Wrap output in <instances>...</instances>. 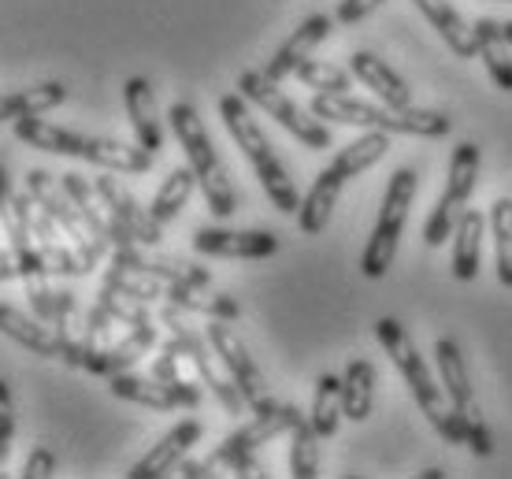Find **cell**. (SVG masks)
Masks as SVG:
<instances>
[{
  "label": "cell",
  "mask_w": 512,
  "mask_h": 479,
  "mask_svg": "<svg viewBox=\"0 0 512 479\" xmlns=\"http://www.w3.org/2000/svg\"><path fill=\"white\" fill-rule=\"evenodd\" d=\"M375 409V364L353 357L342 372V416L353 424H364Z\"/></svg>",
  "instance_id": "cell-31"
},
{
  "label": "cell",
  "mask_w": 512,
  "mask_h": 479,
  "mask_svg": "<svg viewBox=\"0 0 512 479\" xmlns=\"http://www.w3.org/2000/svg\"><path fill=\"white\" fill-rule=\"evenodd\" d=\"M12 442H15V398L8 379L0 376V468H4V461L12 454Z\"/></svg>",
  "instance_id": "cell-39"
},
{
  "label": "cell",
  "mask_w": 512,
  "mask_h": 479,
  "mask_svg": "<svg viewBox=\"0 0 512 479\" xmlns=\"http://www.w3.org/2000/svg\"><path fill=\"white\" fill-rule=\"evenodd\" d=\"M308 420L320 439H331L338 424H342V376L334 372H323L316 379V394H312V409H308Z\"/></svg>",
  "instance_id": "cell-34"
},
{
  "label": "cell",
  "mask_w": 512,
  "mask_h": 479,
  "mask_svg": "<svg viewBox=\"0 0 512 479\" xmlns=\"http://www.w3.org/2000/svg\"><path fill=\"white\" fill-rule=\"evenodd\" d=\"M238 93L245 101L256 104L264 116H271L282 130H290L297 142L305 149H331V127L323 123L320 116H312V108H301L297 101H290L286 93L279 90V82H271L264 71H242L238 75Z\"/></svg>",
  "instance_id": "cell-11"
},
{
  "label": "cell",
  "mask_w": 512,
  "mask_h": 479,
  "mask_svg": "<svg viewBox=\"0 0 512 479\" xmlns=\"http://www.w3.org/2000/svg\"><path fill=\"white\" fill-rule=\"evenodd\" d=\"M479 168H483V153H479L475 142H461L453 149V156H449V179L442 186V194H438L427 223H423V242L431 249L446 246L449 234L457 231V220H461V212L468 208L475 186H479Z\"/></svg>",
  "instance_id": "cell-12"
},
{
  "label": "cell",
  "mask_w": 512,
  "mask_h": 479,
  "mask_svg": "<svg viewBox=\"0 0 512 479\" xmlns=\"http://www.w3.org/2000/svg\"><path fill=\"white\" fill-rule=\"evenodd\" d=\"M383 4L386 0H342L338 12H334V23L353 26V23H360V19H368V15H372L375 8H383Z\"/></svg>",
  "instance_id": "cell-41"
},
{
  "label": "cell",
  "mask_w": 512,
  "mask_h": 479,
  "mask_svg": "<svg viewBox=\"0 0 512 479\" xmlns=\"http://www.w3.org/2000/svg\"><path fill=\"white\" fill-rule=\"evenodd\" d=\"M420 476H423V479H442V468H423Z\"/></svg>",
  "instance_id": "cell-43"
},
{
  "label": "cell",
  "mask_w": 512,
  "mask_h": 479,
  "mask_svg": "<svg viewBox=\"0 0 512 479\" xmlns=\"http://www.w3.org/2000/svg\"><path fill=\"white\" fill-rule=\"evenodd\" d=\"M475 34H479V56L487 64L494 86L505 93H512V45L501 34L498 19H479L475 23Z\"/></svg>",
  "instance_id": "cell-32"
},
{
  "label": "cell",
  "mask_w": 512,
  "mask_h": 479,
  "mask_svg": "<svg viewBox=\"0 0 512 479\" xmlns=\"http://www.w3.org/2000/svg\"><path fill=\"white\" fill-rule=\"evenodd\" d=\"M205 439V424L201 420H179L171 431L160 435V442H153V450L145 457H138L134 465H130L127 476L130 479H160V476H171V472H179V465L186 461L197 442Z\"/></svg>",
  "instance_id": "cell-18"
},
{
  "label": "cell",
  "mask_w": 512,
  "mask_h": 479,
  "mask_svg": "<svg viewBox=\"0 0 512 479\" xmlns=\"http://www.w3.org/2000/svg\"><path fill=\"white\" fill-rule=\"evenodd\" d=\"M15 138L30 149L52 156H71V160H86L101 171H116V175H145L153 168L156 156L141 145L116 142V138H101V134H82L71 127H56L41 116L15 119Z\"/></svg>",
  "instance_id": "cell-1"
},
{
  "label": "cell",
  "mask_w": 512,
  "mask_h": 479,
  "mask_svg": "<svg viewBox=\"0 0 512 479\" xmlns=\"http://www.w3.org/2000/svg\"><path fill=\"white\" fill-rule=\"evenodd\" d=\"M12 279H19V264H15L12 246H4L0 249V283H12Z\"/></svg>",
  "instance_id": "cell-42"
},
{
  "label": "cell",
  "mask_w": 512,
  "mask_h": 479,
  "mask_svg": "<svg viewBox=\"0 0 512 479\" xmlns=\"http://www.w3.org/2000/svg\"><path fill=\"white\" fill-rule=\"evenodd\" d=\"M60 182H64V190L71 194V201L78 205V212L86 216V223H90L93 234L101 238L104 246H108V249L138 246V242L130 238L127 227L116 220V212L108 208V201H104L101 190H97V182L86 179V175H78V171H67V175H60Z\"/></svg>",
  "instance_id": "cell-16"
},
{
  "label": "cell",
  "mask_w": 512,
  "mask_h": 479,
  "mask_svg": "<svg viewBox=\"0 0 512 479\" xmlns=\"http://www.w3.org/2000/svg\"><path fill=\"white\" fill-rule=\"evenodd\" d=\"M167 123L179 138L182 153H186V164L197 175V190L205 194V205L216 220H231L238 212V190H234V179L227 175V164L219 160L216 145L208 138L205 119L197 116V108L190 101H175L167 108Z\"/></svg>",
  "instance_id": "cell-7"
},
{
  "label": "cell",
  "mask_w": 512,
  "mask_h": 479,
  "mask_svg": "<svg viewBox=\"0 0 512 479\" xmlns=\"http://www.w3.org/2000/svg\"><path fill=\"white\" fill-rule=\"evenodd\" d=\"M219 116H223V127L231 130L234 145L242 149V156L249 160L256 182L264 186V194L282 216H297L301 208V190H297L294 175L286 171V164L279 160L275 145L268 142L264 127L256 123V116L249 112V101L242 93H223L219 97Z\"/></svg>",
  "instance_id": "cell-3"
},
{
  "label": "cell",
  "mask_w": 512,
  "mask_h": 479,
  "mask_svg": "<svg viewBox=\"0 0 512 479\" xmlns=\"http://www.w3.org/2000/svg\"><path fill=\"white\" fill-rule=\"evenodd\" d=\"M490 234H494L498 283L512 290V197H498L490 205Z\"/></svg>",
  "instance_id": "cell-36"
},
{
  "label": "cell",
  "mask_w": 512,
  "mask_h": 479,
  "mask_svg": "<svg viewBox=\"0 0 512 479\" xmlns=\"http://www.w3.org/2000/svg\"><path fill=\"white\" fill-rule=\"evenodd\" d=\"M483 234L487 220L479 208H464L457 231H453V279L457 283H475L479 279V264H483Z\"/></svg>",
  "instance_id": "cell-28"
},
{
  "label": "cell",
  "mask_w": 512,
  "mask_h": 479,
  "mask_svg": "<svg viewBox=\"0 0 512 479\" xmlns=\"http://www.w3.org/2000/svg\"><path fill=\"white\" fill-rule=\"evenodd\" d=\"M23 479H49L56 476V454H52L49 446H34L30 454H26L23 461V472H19Z\"/></svg>",
  "instance_id": "cell-40"
},
{
  "label": "cell",
  "mask_w": 512,
  "mask_h": 479,
  "mask_svg": "<svg viewBox=\"0 0 512 479\" xmlns=\"http://www.w3.org/2000/svg\"><path fill=\"white\" fill-rule=\"evenodd\" d=\"M67 101L64 82H38V86H23V90L0 93V123H15L26 116H45L52 108Z\"/></svg>",
  "instance_id": "cell-30"
},
{
  "label": "cell",
  "mask_w": 512,
  "mask_h": 479,
  "mask_svg": "<svg viewBox=\"0 0 512 479\" xmlns=\"http://www.w3.org/2000/svg\"><path fill=\"white\" fill-rule=\"evenodd\" d=\"M0 227L8 234V246L19 264V279L26 283V298L30 309L38 312L41 320H52L56 309V290H52V272L38 249V234H34V197L15 190L8 168L0 164Z\"/></svg>",
  "instance_id": "cell-2"
},
{
  "label": "cell",
  "mask_w": 512,
  "mask_h": 479,
  "mask_svg": "<svg viewBox=\"0 0 512 479\" xmlns=\"http://www.w3.org/2000/svg\"><path fill=\"white\" fill-rule=\"evenodd\" d=\"M34 234H38V249H41V257H45L52 275L78 279V275L93 272V264H86V257L75 249V242L64 234V227L52 220L41 205H34Z\"/></svg>",
  "instance_id": "cell-22"
},
{
  "label": "cell",
  "mask_w": 512,
  "mask_h": 479,
  "mask_svg": "<svg viewBox=\"0 0 512 479\" xmlns=\"http://www.w3.org/2000/svg\"><path fill=\"white\" fill-rule=\"evenodd\" d=\"M501 34H505V41L512 45V19H505V23H501Z\"/></svg>",
  "instance_id": "cell-44"
},
{
  "label": "cell",
  "mask_w": 512,
  "mask_h": 479,
  "mask_svg": "<svg viewBox=\"0 0 512 479\" xmlns=\"http://www.w3.org/2000/svg\"><path fill=\"white\" fill-rule=\"evenodd\" d=\"M193 249L201 257L223 260H268L279 253V238L271 231H231V227H197Z\"/></svg>",
  "instance_id": "cell-17"
},
{
  "label": "cell",
  "mask_w": 512,
  "mask_h": 479,
  "mask_svg": "<svg viewBox=\"0 0 512 479\" xmlns=\"http://www.w3.org/2000/svg\"><path fill=\"white\" fill-rule=\"evenodd\" d=\"M331 30H334L331 15H308L305 23L297 26L294 34L282 41L279 49H275V56H271V60L260 67V71H264L271 82H286V78L294 75L297 67L305 64L308 56H312V52H316L323 41H327V34H331Z\"/></svg>",
  "instance_id": "cell-20"
},
{
  "label": "cell",
  "mask_w": 512,
  "mask_h": 479,
  "mask_svg": "<svg viewBox=\"0 0 512 479\" xmlns=\"http://www.w3.org/2000/svg\"><path fill=\"white\" fill-rule=\"evenodd\" d=\"M294 78L301 82V86H308V90H316V93H353V78H349V71L327 64V60H312V56L297 67Z\"/></svg>",
  "instance_id": "cell-37"
},
{
  "label": "cell",
  "mask_w": 512,
  "mask_h": 479,
  "mask_svg": "<svg viewBox=\"0 0 512 479\" xmlns=\"http://www.w3.org/2000/svg\"><path fill=\"white\" fill-rule=\"evenodd\" d=\"M349 71H353V78H360V86H368V90H372L383 104H394V108H412V90L405 86V78L386 64L383 56L364 52V49L353 52V56H349Z\"/></svg>",
  "instance_id": "cell-27"
},
{
  "label": "cell",
  "mask_w": 512,
  "mask_h": 479,
  "mask_svg": "<svg viewBox=\"0 0 512 479\" xmlns=\"http://www.w3.org/2000/svg\"><path fill=\"white\" fill-rule=\"evenodd\" d=\"M390 138L394 134H386V130H368V134H360L357 142H349L338 149L331 164L316 175V182L308 186V194L301 197V208H297V227L301 234H323V227L331 223V212L338 205V197L346 190V182H353L357 175H364L368 168H375L386 153H390Z\"/></svg>",
  "instance_id": "cell-5"
},
{
  "label": "cell",
  "mask_w": 512,
  "mask_h": 479,
  "mask_svg": "<svg viewBox=\"0 0 512 479\" xmlns=\"http://www.w3.org/2000/svg\"><path fill=\"white\" fill-rule=\"evenodd\" d=\"M420 15L427 23L438 30V38L446 41L449 52L453 56H461V60H472L479 56V34H475V23H468L449 0H412Z\"/></svg>",
  "instance_id": "cell-26"
},
{
  "label": "cell",
  "mask_w": 512,
  "mask_h": 479,
  "mask_svg": "<svg viewBox=\"0 0 512 479\" xmlns=\"http://www.w3.org/2000/svg\"><path fill=\"white\" fill-rule=\"evenodd\" d=\"M93 182H97V190H101V197L108 201V208L116 212V220L127 227L130 238H134L138 246H160L164 227L153 220L149 205H141L138 197L123 186V179H116V171H104V175H97Z\"/></svg>",
  "instance_id": "cell-19"
},
{
  "label": "cell",
  "mask_w": 512,
  "mask_h": 479,
  "mask_svg": "<svg viewBox=\"0 0 512 479\" xmlns=\"http://www.w3.org/2000/svg\"><path fill=\"white\" fill-rule=\"evenodd\" d=\"M97 305L112 312V316H116L123 327L153 324V320H156L153 309H149V301L130 298V294H123V290H116V286H101V294H97Z\"/></svg>",
  "instance_id": "cell-38"
},
{
  "label": "cell",
  "mask_w": 512,
  "mask_h": 479,
  "mask_svg": "<svg viewBox=\"0 0 512 479\" xmlns=\"http://www.w3.org/2000/svg\"><path fill=\"white\" fill-rule=\"evenodd\" d=\"M375 338H379V346L386 350V357H390L394 368L401 372V379L409 383L412 398L420 405V413L431 420V428H435L449 446H464V431H461V424H457V416H453V405H449L442 383H435L427 361L420 357V346H416V338L409 335V327L401 324V320H394V316H383V320L375 324Z\"/></svg>",
  "instance_id": "cell-4"
},
{
  "label": "cell",
  "mask_w": 512,
  "mask_h": 479,
  "mask_svg": "<svg viewBox=\"0 0 512 479\" xmlns=\"http://www.w3.org/2000/svg\"><path fill=\"white\" fill-rule=\"evenodd\" d=\"M435 364L438 376H442V390H446L449 405H453V416L464 431V446L472 450L475 457H490L494 454V439H490V428L483 420V409L475 402L472 376H468V364H464V353L453 338H438L435 342Z\"/></svg>",
  "instance_id": "cell-10"
},
{
  "label": "cell",
  "mask_w": 512,
  "mask_h": 479,
  "mask_svg": "<svg viewBox=\"0 0 512 479\" xmlns=\"http://www.w3.org/2000/svg\"><path fill=\"white\" fill-rule=\"evenodd\" d=\"M193 312L179 309V305H171V301H164V309H160V324L171 327V338L179 342L182 350H186V357H190L193 372H197V379H201V387L216 398L219 405H223V413L231 416H242L249 405H245L242 390H238V383L231 379V372L223 368V361L216 357V350H212V342H208V331H197V327L190 324Z\"/></svg>",
  "instance_id": "cell-9"
},
{
  "label": "cell",
  "mask_w": 512,
  "mask_h": 479,
  "mask_svg": "<svg viewBox=\"0 0 512 479\" xmlns=\"http://www.w3.org/2000/svg\"><path fill=\"white\" fill-rule=\"evenodd\" d=\"M164 301L179 305V309L193 312V316H208V320H238L242 305L231 294H219L212 286H193V283H167Z\"/></svg>",
  "instance_id": "cell-29"
},
{
  "label": "cell",
  "mask_w": 512,
  "mask_h": 479,
  "mask_svg": "<svg viewBox=\"0 0 512 479\" xmlns=\"http://www.w3.org/2000/svg\"><path fill=\"white\" fill-rule=\"evenodd\" d=\"M312 116L323 123H342V127L386 130V134H409V138H446L453 130V119L435 108H394V104L360 101L353 93H316L312 97Z\"/></svg>",
  "instance_id": "cell-6"
},
{
  "label": "cell",
  "mask_w": 512,
  "mask_h": 479,
  "mask_svg": "<svg viewBox=\"0 0 512 479\" xmlns=\"http://www.w3.org/2000/svg\"><path fill=\"white\" fill-rule=\"evenodd\" d=\"M108 390H112V398H119V402L145 405V409H153V413L197 409V405L205 402V394H201L197 383H164V379H156L153 372H149V376H138L134 368L108 379Z\"/></svg>",
  "instance_id": "cell-15"
},
{
  "label": "cell",
  "mask_w": 512,
  "mask_h": 479,
  "mask_svg": "<svg viewBox=\"0 0 512 479\" xmlns=\"http://www.w3.org/2000/svg\"><path fill=\"white\" fill-rule=\"evenodd\" d=\"M193 190H197V175H193L190 164H186V168H175L160 182V190L153 194V205H149L153 220L160 223V227H167L171 220H179L182 208L190 205Z\"/></svg>",
  "instance_id": "cell-33"
},
{
  "label": "cell",
  "mask_w": 512,
  "mask_h": 479,
  "mask_svg": "<svg viewBox=\"0 0 512 479\" xmlns=\"http://www.w3.org/2000/svg\"><path fill=\"white\" fill-rule=\"evenodd\" d=\"M290 476L294 479L320 476V435H316L308 416H301L294 428H290Z\"/></svg>",
  "instance_id": "cell-35"
},
{
  "label": "cell",
  "mask_w": 512,
  "mask_h": 479,
  "mask_svg": "<svg viewBox=\"0 0 512 479\" xmlns=\"http://www.w3.org/2000/svg\"><path fill=\"white\" fill-rule=\"evenodd\" d=\"M0 335H8L15 346H23V350L34 353V357L60 361L56 331L49 327V320H41L38 312H23V309H15V305H4V301H0Z\"/></svg>",
  "instance_id": "cell-25"
},
{
  "label": "cell",
  "mask_w": 512,
  "mask_h": 479,
  "mask_svg": "<svg viewBox=\"0 0 512 479\" xmlns=\"http://www.w3.org/2000/svg\"><path fill=\"white\" fill-rule=\"evenodd\" d=\"M26 194L34 197V205H41L52 220L64 227V234L75 242L78 253L86 257V264H93V268H97L104 257H112V249L104 246L101 238L93 234V227L86 223V216L78 212V205L71 201V194L64 190V182L56 179L52 171H45V168L26 171Z\"/></svg>",
  "instance_id": "cell-13"
},
{
  "label": "cell",
  "mask_w": 512,
  "mask_h": 479,
  "mask_svg": "<svg viewBox=\"0 0 512 479\" xmlns=\"http://www.w3.org/2000/svg\"><path fill=\"white\" fill-rule=\"evenodd\" d=\"M123 104H127L130 127H134V138H138L141 149L149 153H160L164 149V119H160V104H156V90L149 78H127L123 86Z\"/></svg>",
  "instance_id": "cell-21"
},
{
  "label": "cell",
  "mask_w": 512,
  "mask_h": 479,
  "mask_svg": "<svg viewBox=\"0 0 512 479\" xmlns=\"http://www.w3.org/2000/svg\"><path fill=\"white\" fill-rule=\"evenodd\" d=\"M416 186H420V175L416 168H397L390 175L383 190V205H379V220L372 227V238L360 253V275L364 279H383L390 275V264L397 257V246H401V231L409 223V208L416 201Z\"/></svg>",
  "instance_id": "cell-8"
},
{
  "label": "cell",
  "mask_w": 512,
  "mask_h": 479,
  "mask_svg": "<svg viewBox=\"0 0 512 479\" xmlns=\"http://www.w3.org/2000/svg\"><path fill=\"white\" fill-rule=\"evenodd\" d=\"M153 346H156V320L153 324L123 327V335H119L104 353H97V357L86 364V372L101 379H112V376H119V372H130L138 361H145V353H153Z\"/></svg>",
  "instance_id": "cell-24"
},
{
  "label": "cell",
  "mask_w": 512,
  "mask_h": 479,
  "mask_svg": "<svg viewBox=\"0 0 512 479\" xmlns=\"http://www.w3.org/2000/svg\"><path fill=\"white\" fill-rule=\"evenodd\" d=\"M49 324L56 331V342H60V361L67 368L82 372V364H86V324H90V309H82L71 290H56V309H52Z\"/></svg>",
  "instance_id": "cell-23"
},
{
  "label": "cell",
  "mask_w": 512,
  "mask_h": 479,
  "mask_svg": "<svg viewBox=\"0 0 512 479\" xmlns=\"http://www.w3.org/2000/svg\"><path fill=\"white\" fill-rule=\"evenodd\" d=\"M205 331H208V342H212L216 357L223 361V368L231 372L238 390H242L249 413H268V409H275L279 402L271 398L268 379L260 372V364L253 361V353H249V346L242 342V335L231 327V320H212Z\"/></svg>",
  "instance_id": "cell-14"
}]
</instances>
